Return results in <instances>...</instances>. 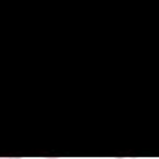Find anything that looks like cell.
<instances>
[{
    "instance_id": "obj_3",
    "label": "cell",
    "mask_w": 159,
    "mask_h": 159,
    "mask_svg": "<svg viewBox=\"0 0 159 159\" xmlns=\"http://www.w3.org/2000/svg\"><path fill=\"white\" fill-rule=\"evenodd\" d=\"M49 159H58V157H49Z\"/></svg>"
},
{
    "instance_id": "obj_1",
    "label": "cell",
    "mask_w": 159,
    "mask_h": 159,
    "mask_svg": "<svg viewBox=\"0 0 159 159\" xmlns=\"http://www.w3.org/2000/svg\"><path fill=\"white\" fill-rule=\"evenodd\" d=\"M0 159H21V157H0Z\"/></svg>"
},
{
    "instance_id": "obj_2",
    "label": "cell",
    "mask_w": 159,
    "mask_h": 159,
    "mask_svg": "<svg viewBox=\"0 0 159 159\" xmlns=\"http://www.w3.org/2000/svg\"><path fill=\"white\" fill-rule=\"evenodd\" d=\"M116 159H135V157H116Z\"/></svg>"
}]
</instances>
